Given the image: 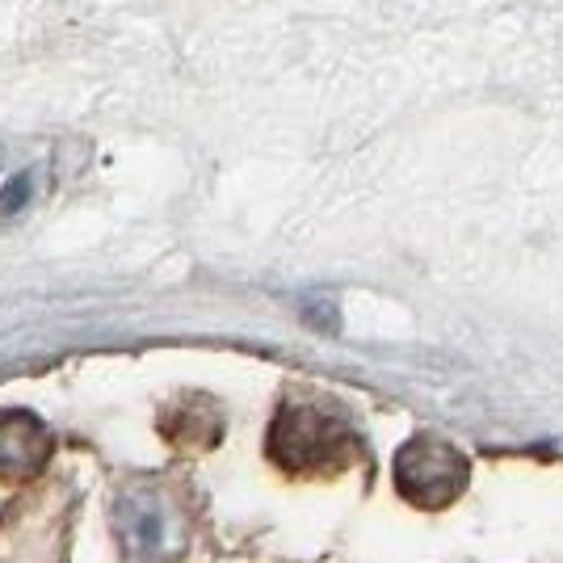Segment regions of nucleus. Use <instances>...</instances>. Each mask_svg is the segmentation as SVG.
<instances>
[{
  "label": "nucleus",
  "mask_w": 563,
  "mask_h": 563,
  "mask_svg": "<svg viewBox=\"0 0 563 563\" xmlns=\"http://www.w3.org/2000/svg\"><path fill=\"white\" fill-rule=\"evenodd\" d=\"M265 450L278 471L295 479H311V475H336L353 467L362 442L341 408L320 404V399H286L269 424Z\"/></svg>",
  "instance_id": "obj_1"
},
{
  "label": "nucleus",
  "mask_w": 563,
  "mask_h": 563,
  "mask_svg": "<svg viewBox=\"0 0 563 563\" xmlns=\"http://www.w3.org/2000/svg\"><path fill=\"white\" fill-rule=\"evenodd\" d=\"M51 459L47 424L30 412H0V484H25Z\"/></svg>",
  "instance_id": "obj_3"
},
{
  "label": "nucleus",
  "mask_w": 563,
  "mask_h": 563,
  "mask_svg": "<svg viewBox=\"0 0 563 563\" xmlns=\"http://www.w3.org/2000/svg\"><path fill=\"white\" fill-rule=\"evenodd\" d=\"M396 488L417 509H446L467 488V459L442 438L417 433L396 454Z\"/></svg>",
  "instance_id": "obj_2"
}]
</instances>
